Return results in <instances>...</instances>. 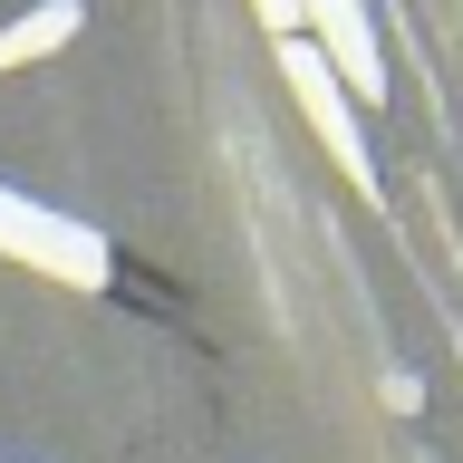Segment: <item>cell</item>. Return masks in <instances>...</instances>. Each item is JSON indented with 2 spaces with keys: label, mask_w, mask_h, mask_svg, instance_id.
Listing matches in <instances>:
<instances>
[{
  "label": "cell",
  "mask_w": 463,
  "mask_h": 463,
  "mask_svg": "<svg viewBox=\"0 0 463 463\" xmlns=\"http://www.w3.org/2000/svg\"><path fill=\"white\" fill-rule=\"evenodd\" d=\"M78 20H87V0H39V10H20V20L0 29V78L29 68V58H58L68 39H78Z\"/></svg>",
  "instance_id": "277c9868"
},
{
  "label": "cell",
  "mask_w": 463,
  "mask_h": 463,
  "mask_svg": "<svg viewBox=\"0 0 463 463\" xmlns=\"http://www.w3.org/2000/svg\"><path fill=\"white\" fill-rule=\"evenodd\" d=\"M280 78H289V97H299V116L318 126L328 165H338L357 194H376V155H367V126H357V97L338 87V68H328L309 39H280Z\"/></svg>",
  "instance_id": "7a4b0ae2"
},
{
  "label": "cell",
  "mask_w": 463,
  "mask_h": 463,
  "mask_svg": "<svg viewBox=\"0 0 463 463\" xmlns=\"http://www.w3.org/2000/svg\"><path fill=\"white\" fill-rule=\"evenodd\" d=\"M299 39H309L328 68H338V87L357 97V107H376V97H396V78H386V49H376V20L367 0H299Z\"/></svg>",
  "instance_id": "3957f363"
},
{
  "label": "cell",
  "mask_w": 463,
  "mask_h": 463,
  "mask_svg": "<svg viewBox=\"0 0 463 463\" xmlns=\"http://www.w3.org/2000/svg\"><path fill=\"white\" fill-rule=\"evenodd\" d=\"M260 10V29H270V39H299V0H251Z\"/></svg>",
  "instance_id": "5b68a950"
},
{
  "label": "cell",
  "mask_w": 463,
  "mask_h": 463,
  "mask_svg": "<svg viewBox=\"0 0 463 463\" xmlns=\"http://www.w3.org/2000/svg\"><path fill=\"white\" fill-rule=\"evenodd\" d=\"M0 251L49 270V280H68V289H107V241L87 222H68V213H49V203L10 194V184H0Z\"/></svg>",
  "instance_id": "6da1fadb"
}]
</instances>
